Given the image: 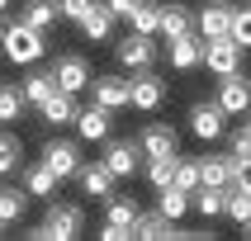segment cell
Masks as SVG:
<instances>
[{
	"mask_svg": "<svg viewBox=\"0 0 251 241\" xmlns=\"http://www.w3.org/2000/svg\"><path fill=\"white\" fill-rule=\"evenodd\" d=\"M0 52H5V62H14V66H33V62L48 52L43 28L24 24V19H10V24L0 28Z\"/></svg>",
	"mask_w": 251,
	"mask_h": 241,
	"instance_id": "cell-1",
	"label": "cell"
},
{
	"mask_svg": "<svg viewBox=\"0 0 251 241\" xmlns=\"http://www.w3.org/2000/svg\"><path fill=\"white\" fill-rule=\"evenodd\" d=\"M81 232H85L81 203H48L43 222L33 227V232H24V237H28V241H76Z\"/></svg>",
	"mask_w": 251,
	"mask_h": 241,
	"instance_id": "cell-2",
	"label": "cell"
},
{
	"mask_svg": "<svg viewBox=\"0 0 251 241\" xmlns=\"http://www.w3.org/2000/svg\"><path fill=\"white\" fill-rule=\"evenodd\" d=\"M90 95H95V104H104V109H133V76H119V71H104V76H95L90 81Z\"/></svg>",
	"mask_w": 251,
	"mask_h": 241,
	"instance_id": "cell-3",
	"label": "cell"
},
{
	"mask_svg": "<svg viewBox=\"0 0 251 241\" xmlns=\"http://www.w3.org/2000/svg\"><path fill=\"white\" fill-rule=\"evenodd\" d=\"M114 57H119L124 71H147L156 62V38L152 33H128V38L114 43Z\"/></svg>",
	"mask_w": 251,
	"mask_h": 241,
	"instance_id": "cell-4",
	"label": "cell"
},
{
	"mask_svg": "<svg viewBox=\"0 0 251 241\" xmlns=\"http://www.w3.org/2000/svg\"><path fill=\"white\" fill-rule=\"evenodd\" d=\"M242 47L232 33L227 38H204V66L213 71V76H232V71H242Z\"/></svg>",
	"mask_w": 251,
	"mask_h": 241,
	"instance_id": "cell-5",
	"label": "cell"
},
{
	"mask_svg": "<svg viewBox=\"0 0 251 241\" xmlns=\"http://www.w3.org/2000/svg\"><path fill=\"white\" fill-rule=\"evenodd\" d=\"M218 104L227 109V118H247L251 113V81L242 76V71H232V76H218Z\"/></svg>",
	"mask_w": 251,
	"mask_h": 241,
	"instance_id": "cell-6",
	"label": "cell"
},
{
	"mask_svg": "<svg viewBox=\"0 0 251 241\" xmlns=\"http://www.w3.org/2000/svg\"><path fill=\"white\" fill-rule=\"evenodd\" d=\"M104 166L114 170V180H128V175H138V161H142V142L133 137H114V142H104V156H100Z\"/></svg>",
	"mask_w": 251,
	"mask_h": 241,
	"instance_id": "cell-7",
	"label": "cell"
},
{
	"mask_svg": "<svg viewBox=\"0 0 251 241\" xmlns=\"http://www.w3.org/2000/svg\"><path fill=\"white\" fill-rule=\"evenodd\" d=\"M190 132H195L199 142H218L227 137V109L213 99V104H195L190 109Z\"/></svg>",
	"mask_w": 251,
	"mask_h": 241,
	"instance_id": "cell-8",
	"label": "cell"
},
{
	"mask_svg": "<svg viewBox=\"0 0 251 241\" xmlns=\"http://www.w3.org/2000/svg\"><path fill=\"white\" fill-rule=\"evenodd\" d=\"M52 76H57V90H67V95H81V90H90V62L85 57H76V52H67V57H57L52 62Z\"/></svg>",
	"mask_w": 251,
	"mask_h": 241,
	"instance_id": "cell-9",
	"label": "cell"
},
{
	"mask_svg": "<svg viewBox=\"0 0 251 241\" xmlns=\"http://www.w3.org/2000/svg\"><path fill=\"white\" fill-rule=\"evenodd\" d=\"M161 104H166V81H161L152 66L133 71V109L138 113H156Z\"/></svg>",
	"mask_w": 251,
	"mask_h": 241,
	"instance_id": "cell-10",
	"label": "cell"
},
{
	"mask_svg": "<svg viewBox=\"0 0 251 241\" xmlns=\"http://www.w3.org/2000/svg\"><path fill=\"white\" fill-rule=\"evenodd\" d=\"M232 10H237L232 0H209V5L195 14V28L204 38H227V33H232Z\"/></svg>",
	"mask_w": 251,
	"mask_h": 241,
	"instance_id": "cell-11",
	"label": "cell"
},
{
	"mask_svg": "<svg viewBox=\"0 0 251 241\" xmlns=\"http://www.w3.org/2000/svg\"><path fill=\"white\" fill-rule=\"evenodd\" d=\"M166 57H171V66L176 71H199L204 66V33H185V38H171L166 43Z\"/></svg>",
	"mask_w": 251,
	"mask_h": 241,
	"instance_id": "cell-12",
	"label": "cell"
},
{
	"mask_svg": "<svg viewBox=\"0 0 251 241\" xmlns=\"http://www.w3.org/2000/svg\"><path fill=\"white\" fill-rule=\"evenodd\" d=\"M133 237H138V241H185V227L171 222L166 213H138Z\"/></svg>",
	"mask_w": 251,
	"mask_h": 241,
	"instance_id": "cell-13",
	"label": "cell"
},
{
	"mask_svg": "<svg viewBox=\"0 0 251 241\" xmlns=\"http://www.w3.org/2000/svg\"><path fill=\"white\" fill-rule=\"evenodd\" d=\"M43 161H48L62 180H76V170H81V147L67 142V137H52L48 147H43Z\"/></svg>",
	"mask_w": 251,
	"mask_h": 241,
	"instance_id": "cell-14",
	"label": "cell"
},
{
	"mask_svg": "<svg viewBox=\"0 0 251 241\" xmlns=\"http://www.w3.org/2000/svg\"><path fill=\"white\" fill-rule=\"evenodd\" d=\"M138 142H142V156H176L180 152V132L171 123H147L138 132Z\"/></svg>",
	"mask_w": 251,
	"mask_h": 241,
	"instance_id": "cell-15",
	"label": "cell"
},
{
	"mask_svg": "<svg viewBox=\"0 0 251 241\" xmlns=\"http://www.w3.org/2000/svg\"><path fill=\"white\" fill-rule=\"evenodd\" d=\"M76 184H81V194H90V198H100V203H104V198L114 194V170L104 166V161H90V166L81 161V170H76Z\"/></svg>",
	"mask_w": 251,
	"mask_h": 241,
	"instance_id": "cell-16",
	"label": "cell"
},
{
	"mask_svg": "<svg viewBox=\"0 0 251 241\" xmlns=\"http://www.w3.org/2000/svg\"><path fill=\"white\" fill-rule=\"evenodd\" d=\"M109 128H114V109H104V104H90V109L76 113L81 142H109Z\"/></svg>",
	"mask_w": 251,
	"mask_h": 241,
	"instance_id": "cell-17",
	"label": "cell"
},
{
	"mask_svg": "<svg viewBox=\"0 0 251 241\" xmlns=\"http://www.w3.org/2000/svg\"><path fill=\"white\" fill-rule=\"evenodd\" d=\"M38 113H43V123H48V128H71L81 109H76V95H67V90H52V95L38 104Z\"/></svg>",
	"mask_w": 251,
	"mask_h": 241,
	"instance_id": "cell-18",
	"label": "cell"
},
{
	"mask_svg": "<svg viewBox=\"0 0 251 241\" xmlns=\"http://www.w3.org/2000/svg\"><path fill=\"white\" fill-rule=\"evenodd\" d=\"M114 24H119V19H114V10L104 5V0H95V5H90V14H85V19H81L76 28L85 33V43H109Z\"/></svg>",
	"mask_w": 251,
	"mask_h": 241,
	"instance_id": "cell-19",
	"label": "cell"
},
{
	"mask_svg": "<svg viewBox=\"0 0 251 241\" xmlns=\"http://www.w3.org/2000/svg\"><path fill=\"white\" fill-rule=\"evenodd\" d=\"M57 184H62V175H57L48 161H33V166H24V189L33 198H52L57 194Z\"/></svg>",
	"mask_w": 251,
	"mask_h": 241,
	"instance_id": "cell-20",
	"label": "cell"
},
{
	"mask_svg": "<svg viewBox=\"0 0 251 241\" xmlns=\"http://www.w3.org/2000/svg\"><path fill=\"white\" fill-rule=\"evenodd\" d=\"M185 33H195V14H190V5H180V0H171V5H161V38H185Z\"/></svg>",
	"mask_w": 251,
	"mask_h": 241,
	"instance_id": "cell-21",
	"label": "cell"
},
{
	"mask_svg": "<svg viewBox=\"0 0 251 241\" xmlns=\"http://www.w3.org/2000/svg\"><path fill=\"white\" fill-rule=\"evenodd\" d=\"M190 208H195V194H190V189H180V184H166V189H156V213H166L171 222H180Z\"/></svg>",
	"mask_w": 251,
	"mask_h": 241,
	"instance_id": "cell-22",
	"label": "cell"
},
{
	"mask_svg": "<svg viewBox=\"0 0 251 241\" xmlns=\"http://www.w3.org/2000/svg\"><path fill=\"white\" fill-rule=\"evenodd\" d=\"M28 189L24 184H19V189H14V184H0V222L10 227V222H24V213H28Z\"/></svg>",
	"mask_w": 251,
	"mask_h": 241,
	"instance_id": "cell-23",
	"label": "cell"
},
{
	"mask_svg": "<svg viewBox=\"0 0 251 241\" xmlns=\"http://www.w3.org/2000/svg\"><path fill=\"white\" fill-rule=\"evenodd\" d=\"M19 19L48 33V28L62 19V5H57V0H24V5H19Z\"/></svg>",
	"mask_w": 251,
	"mask_h": 241,
	"instance_id": "cell-24",
	"label": "cell"
},
{
	"mask_svg": "<svg viewBox=\"0 0 251 241\" xmlns=\"http://www.w3.org/2000/svg\"><path fill=\"white\" fill-rule=\"evenodd\" d=\"M232 189V184H227ZM227 189L223 184H199L195 189V213L199 218H218V213H227Z\"/></svg>",
	"mask_w": 251,
	"mask_h": 241,
	"instance_id": "cell-25",
	"label": "cell"
},
{
	"mask_svg": "<svg viewBox=\"0 0 251 241\" xmlns=\"http://www.w3.org/2000/svg\"><path fill=\"white\" fill-rule=\"evenodd\" d=\"M176 161H180V152H176V156H147V166H142L147 184H152V189H166V184H176Z\"/></svg>",
	"mask_w": 251,
	"mask_h": 241,
	"instance_id": "cell-26",
	"label": "cell"
},
{
	"mask_svg": "<svg viewBox=\"0 0 251 241\" xmlns=\"http://www.w3.org/2000/svg\"><path fill=\"white\" fill-rule=\"evenodd\" d=\"M133 33H161V0H138V10H133Z\"/></svg>",
	"mask_w": 251,
	"mask_h": 241,
	"instance_id": "cell-27",
	"label": "cell"
},
{
	"mask_svg": "<svg viewBox=\"0 0 251 241\" xmlns=\"http://www.w3.org/2000/svg\"><path fill=\"white\" fill-rule=\"evenodd\" d=\"M19 85H24V99L33 104V109H38L43 99H48V95L57 90V76H52V71H28V76H24Z\"/></svg>",
	"mask_w": 251,
	"mask_h": 241,
	"instance_id": "cell-28",
	"label": "cell"
},
{
	"mask_svg": "<svg viewBox=\"0 0 251 241\" xmlns=\"http://www.w3.org/2000/svg\"><path fill=\"white\" fill-rule=\"evenodd\" d=\"M138 198H128V194H109L104 198V218H109V222H119V227H133L138 222Z\"/></svg>",
	"mask_w": 251,
	"mask_h": 241,
	"instance_id": "cell-29",
	"label": "cell"
},
{
	"mask_svg": "<svg viewBox=\"0 0 251 241\" xmlns=\"http://www.w3.org/2000/svg\"><path fill=\"white\" fill-rule=\"evenodd\" d=\"M24 109H28L24 85H0V123H14Z\"/></svg>",
	"mask_w": 251,
	"mask_h": 241,
	"instance_id": "cell-30",
	"label": "cell"
},
{
	"mask_svg": "<svg viewBox=\"0 0 251 241\" xmlns=\"http://www.w3.org/2000/svg\"><path fill=\"white\" fill-rule=\"evenodd\" d=\"M227 218H232V222H251V189H242V184H232V189H227Z\"/></svg>",
	"mask_w": 251,
	"mask_h": 241,
	"instance_id": "cell-31",
	"label": "cell"
},
{
	"mask_svg": "<svg viewBox=\"0 0 251 241\" xmlns=\"http://www.w3.org/2000/svg\"><path fill=\"white\" fill-rule=\"evenodd\" d=\"M19 156H24V142L10 137V132H0V175H14L19 170Z\"/></svg>",
	"mask_w": 251,
	"mask_h": 241,
	"instance_id": "cell-32",
	"label": "cell"
},
{
	"mask_svg": "<svg viewBox=\"0 0 251 241\" xmlns=\"http://www.w3.org/2000/svg\"><path fill=\"white\" fill-rule=\"evenodd\" d=\"M227 152H232V161H237V166H247V161H251V128H247V123L227 132Z\"/></svg>",
	"mask_w": 251,
	"mask_h": 241,
	"instance_id": "cell-33",
	"label": "cell"
},
{
	"mask_svg": "<svg viewBox=\"0 0 251 241\" xmlns=\"http://www.w3.org/2000/svg\"><path fill=\"white\" fill-rule=\"evenodd\" d=\"M176 184L195 194L199 184H204V175H199V161H190V156H180V161H176Z\"/></svg>",
	"mask_w": 251,
	"mask_h": 241,
	"instance_id": "cell-34",
	"label": "cell"
},
{
	"mask_svg": "<svg viewBox=\"0 0 251 241\" xmlns=\"http://www.w3.org/2000/svg\"><path fill=\"white\" fill-rule=\"evenodd\" d=\"M232 38H237L242 47H251V5H237V10H232Z\"/></svg>",
	"mask_w": 251,
	"mask_h": 241,
	"instance_id": "cell-35",
	"label": "cell"
},
{
	"mask_svg": "<svg viewBox=\"0 0 251 241\" xmlns=\"http://www.w3.org/2000/svg\"><path fill=\"white\" fill-rule=\"evenodd\" d=\"M57 5H62V19H71V24H81L85 14H90V5H95V0H57Z\"/></svg>",
	"mask_w": 251,
	"mask_h": 241,
	"instance_id": "cell-36",
	"label": "cell"
},
{
	"mask_svg": "<svg viewBox=\"0 0 251 241\" xmlns=\"http://www.w3.org/2000/svg\"><path fill=\"white\" fill-rule=\"evenodd\" d=\"M95 237H100V241H133V227H119V222H109V218H104Z\"/></svg>",
	"mask_w": 251,
	"mask_h": 241,
	"instance_id": "cell-37",
	"label": "cell"
},
{
	"mask_svg": "<svg viewBox=\"0 0 251 241\" xmlns=\"http://www.w3.org/2000/svg\"><path fill=\"white\" fill-rule=\"evenodd\" d=\"M114 10V19H133V10H138V0H104Z\"/></svg>",
	"mask_w": 251,
	"mask_h": 241,
	"instance_id": "cell-38",
	"label": "cell"
},
{
	"mask_svg": "<svg viewBox=\"0 0 251 241\" xmlns=\"http://www.w3.org/2000/svg\"><path fill=\"white\" fill-rule=\"evenodd\" d=\"M237 184H242V189H251V161H247V166H237Z\"/></svg>",
	"mask_w": 251,
	"mask_h": 241,
	"instance_id": "cell-39",
	"label": "cell"
},
{
	"mask_svg": "<svg viewBox=\"0 0 251 241\" xmlns=\"http://www.w3.org/2000/svg\"><path fill=\"white\" fill-rule=\"evenodd\" d=\"M10 5H14V0H0V14H10Z\"/></svg>",
	"mask_w": 251,
	"mask_h": 241,
	"instance_id": "cell-40",
	"label": "cell"
},
{
	"mask_svg": "<svg viewBox=\"0 0 251 241\" xmlns=\"http://www.w3.org/2000/svg\"><path fill=\"white\" fill-rule=\"evenodd\" d=\"M242 237H247V241H251V222H242Z\"/></svg>",
	"mask_w": 251,
	"mask_h": 241,
	"instance_id": "cell-41",
	"label": "cell"
},
{
	"mask_svg": "<svg viewBox=\"0 0 251 241\" xmlns=\"http://www.w3.org/2000/svg\"><path fill=\"white\" fill-rule=\"evenodd\" d=\"M247 128H251V113H247Z\"/></svg>",
	"mask_w": 251,
	"mask_h": 241,
	"instance_id": "cell-42",
	"label": "cell"
},
{
	"mask_svg": "<svg viewBox=\"0 0 251 241\" xmlns=\"http://www.w3.org/2000/svg\"><path fill=\"white\" fill-rule=\"evenodd\" d=\"M0 227H5V222H0Z\"/></svg>",
	"mask_w": 251,
	"mask_h": 241,
	"instance_id": "cell-43",
	"label": "cell"
}]
</instances>
